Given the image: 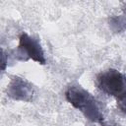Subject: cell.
Returning <instances> with one entry per match:
<instances>
[{
	"instance_id": "6",
	"label": "cell",
	"mask_w": 126,
	"mask_h": 126,
	"mask_svg": "<svg viewBox=\"0 0 126 126\" xmlns=\"http://www.w3.org/2000/svg\"><path fill=\"white\" fill-rule=\"evenodd\" d=\"M7 65V60H6V54L4 52V50H2V70L4 71Z\"/></svg>"
},
{
	"instance_id": "7",
	"label": "cell",
	"mask_w": 126,
	"mask_h": 126,
	"mask_svg": "<svg viewBox=\"0 0 126 126\" xmlns=\"http://www.w3.org/2000/svg\"><path fill=\"white\" fill-rule=\"evenodd\" d=\"M102 126H115V125H111V124H104Z\"/></svg>"
},
{
	"instance_id": "4",
	"label": "cell",
	"mask_w": 126,
	"mask_h": 126,
	"mask_svg": "<svg viewBox=\"0 0 126 126\" xmlns=\"http://www.w3.org/2000/svg\"><path fill=\"white\" fill-rule=\"evenodd\" d=\"M7 94L14 100L31 101L34 94L32 85L27 80L15 76L12 77L7 86Z\"/></svg>"
},
{
	"instance_id": "3",
	"label": "cell",
	"mask_w": 126,
	"mask_h": 126,
	"mask_svg": "<svg viewBox=\"0 0 126 126\" xmlns=\"http://www.w3.org/2000/svg\"><path fill=\"white\" fill-rule=\"evenodd\" d=\"M16 55L17 58L22 61L32 59L41 65L46 63L44 51L38 39L29 35L26 32H23L19 37V45L16 50Z\"/></svg>"
},
{
	"instance_id": "5",
	"label": "cell",
	"mask_w": 126,
	"mask_h": 126,
	"mask_svg": "<svg viewBox=\"0 0 126 126\" xmlns=\"http://www.w3.org/2000/svg\"><path fill=\"white\" fill-rule=\"evenodd\" d=\"M117 105H118L119 109L124 114H126V95H124L123 97L117 99Z\"/></svg>"
},
{
	"instance_id": "1",
	"label": "cell",
	"mask_w": 126,
	"mask_h": 126,
	"mask_svg": "<svg viewBox=\"0 0 126 126\" xmlns=\"http://www.w3.org/2000/svg\"><path fill=\"white\" fill-rule=\"evenodd\" d=\"M67 101L76 109L81 111L84 116L94 123H101L103 115L95 98L81 86H71L65 92Z\"/></svg>"
},
{
	"instance_id": "2",
	"label": "cell",
	"mask_w": 126,
	"mask_h": 126,
	"mask_svg": "<svg viewBox=\"0 0 126 126\" xmlns=\"http://www.w3.org/2000/svg\"><path fill=\"white\" fill-rule=\"evenodd\" d=\"M96 85L104 94L117 99L126 95V76L118 70L108 69L98 74Z\"/></svg>"
}]
</instances>
